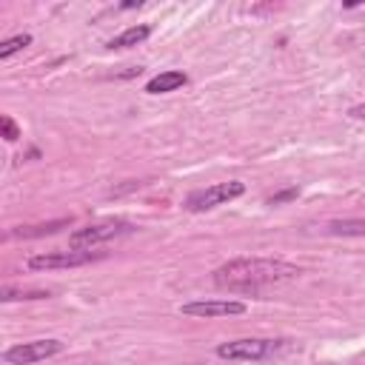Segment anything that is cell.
Wrapping results in <instances>:
<instances>
[{
  "label": "cell",
  "mask_w": 365,
  "mask_h": 365,
  "mask_svg": "<svg viewBox=\"0 0 365 365\" xmlns=\"http://www.w3.org/2000/svg\"><path fill=\"white\" fill-rule=\"evenodd\" d=\"M299 277V265L274 257H237L214 268V285L225 291H259L268 285L291 282Z\"/></svg>",
  "instance_id": "6da1fadb"
},
{
  "label": "cell",
  "mask_w": 365,
  "mask_h": 365,
  "mask_svg": "<svg viewBox=\"0 0 365 365\" xmlns=\"http://www.w3.org/2000/svg\"><path fill=\"white\" fill-rule=\"evenodd\" d=\"M291 351V339H268V336H242L217 345V356L228 362H268Z\"/></svg>",
  "instance_id": "7a4b0ae2"
},
{
  "label": "cell",
  "mask_w": 365,
  "mask_h": 365,
  "mask_svg": "<svg viewBox=\"0 0 365 365\" xmlns=\"http://www.w3.org/2000/svg\"><path fill=\"white\" fill-rule=\"evenodd\" d=\"M134 231L131 222L125 220H103V222H94V225H86V228H77L71 237H68V245L74 251H91L103 242H111V240H120V237H128Z\"/></svg>",
  "instance_id": "3957f363"
},
{
  "label": "cell",
  "mask_w": 365,
  "mask_h": 365,
  "mask_svg": "<svg viewBox=\"0 0 365 365\" xmlns=\"http://www.w3.org/2000/svg\"><path fill=\"white\" fill-rule=\"evenodd\" d=\"M245 194V185L240 180H228V182H217V185H208V188H200V191H191L185 197V208L200 214V211H211L217 205H225L237 197Z\"/></svg>",
  "instance_id": "277c9868"
},
{
  "label": "cell",
  "mask_w": 365,
  "mask_h": 365,
  "mask_svg": "<svg viewBox=\"0 0 365 365\" xmlns=\"http://www.w3.org/2000/svg\"><path fill=\"white\" fill-rule=\"evenodd\" d=\"M60 351H63L60 339H31V342H20V345L6 348L3 351V362H9V365H31V362L57 356Z\"/></svg>",
  "instance_id": "5b68a950"
},
{
  "label": "cell",
  "mask_w": 365,
  "mask_h": 365,
  "mask_svg": "<svg viewBox=\"0 0 365 365\" xmlns=\"http://www.w3.org/2000/svg\"><path fill=\"white\" fill-rule=\"evenodd\" d=\"M103 254L94 251H48V254H34L29 257V268L31 271H57V268H77V265H88L94 259H100Z\"/></svg>",
  "instance_id": "8992f818"
},
{
  "label": "cell",
  "mask_w": 365,
  "mask_h": 365,
  "mask_svg": "<svg viewBox=\"0 0 365 365\" xmlns=\"http://www.w3.org/2000/svg\"><path fill=\"white\" fill-rule=\"evenodd\" d=\"M182 317H200V319H217V317H237L245 314V302L240 299H194L180 305Z\"/></svg>",
  "instance_id": "52a82bcc"
},
{
  "label": "cell",
  "mask_w": 365,
  "mask_h": 365,
  "mask_svg": "<svg viewBox=\"0 0 365 365\" xmlns=\"http://www.w3.org/2000/svg\"><path fill=\"white\" fill-rule=\"evenodd\" d=\"M188 83V74L185 71H177V68H168V71H160L157 77H151L145 83V91L148 94H168V91H177Z\"/></svg>",
  "instance_id": "ba28073f"
},
{
  "label": "cell",
  "mask_w": 365,
  "mask_h": 365,
  "mask_svg": "<svg viewBox=\"0 0 365 365\" xmlns=\"http://www.w3.org/2000/svg\"><path fill=\"white\" fill-rule=\"evenodd\" d=\"M71 225V217H60V220H51V222H37V225H20L14 231H9V237H23V240H34V237H46V234H57L60 228H68Z\"/></svg>",
  "instance_id": "9c48e42d"
},
{
  "label": "cell",
  "mask_w": 365,
  "mask_h": 365,
  "mask_svg": "<svg viewBox=\"0 0 365 365\" xmlns=\"http://www.w3.org/2000/svg\"><path fill=\"white\" fill-rule=\"evenodd\" d=\"M151 37V26L148 23H140V26H128L125 31H120L114 40H108V48H131V46H140Z\"/></svg>",
  "instance_id": "30bf717a"
},
{
  "label": "cell",
  "mask_w": 365,
  "mask_h": 365,
  "mask_svg": "<svg viewBox=\"0 0 365 365\" xmlns=\"http://www.w3.org/2000/svg\"><path fill=\"white\" fill-rule=\"evenodd\" d=\"M328 234H334V237H365V220H334V222H328Z\"/></svg>",
  "instance_id": "8fae6325"
},
{
  "label": "cell",
  "mask_w": 365,
  "mask_h": 365,
  "mask_svg": "<svg viewBox=\"0 0 365 365\" xmlns=\"http://www.w3.org/2000/svg\"><path fill=\"white\" fill-rule=\"evenodd\" d=\"M26 46H31V34H14V37L3 40V43H0V60L14 57V54H17V51H23Z\"/></svg>",
  "instance_id": "7c38bea8"
},
{
  "label": "cell",
  "mask_w": 365,
  "mask_h": 365,
  "mask_svg": "<svg viewBox=\"0 0 365 365\" xmlns=\"http://www.w3.org/2000/svg\"><path fill=\"white\" fill-rule=\"evenodd\" d=\"M48 297V291H14V288H3L0 291V299L3 302H11V299H46Z\"/></svg>",
  "instance_id": "4fadbf2b"
},
{
  "label": "cell",
  "mask_w": 365,
  "mask_h": 365,
  "mask_svg": "<svg viewBox=\"0 0 365 365\" xmlns=\"http://www.w3.org/2000/svg\"><path fill=\"white\" fill-rule=\"evenodd\" d=\"M0 131H3V140H9V143H14L20 134H17V125H14V120L11 117H3L0 120Z\"/></svg>",
  "instance_id": "5bb4252c"
},
{
  "label": "cell",
  "mask_w": 365,
  "mask_h": 365,
  "mask_svg": "<svg viewBox=\"0 0 365 365\" xmlns=\"http://www.w3.org/2000/svg\"><path fill=\"white\" fill-rule=\"evenodd\" d=\"M297 194H299V188H285V191H279V194L268 197V205H279V202H288V200H294Z\"/></svg>",
  "instance_id": "9a60e30c"
},
{
  "label": "cell",
  "mask_w": 365,
  "mask_h": 365,
  "mask_svg": "<svg viewBox=\"0 0 365 365\" xmlns=\"http://www.w3.org/2000/svg\"><path fill=\"white\" fill-rule=\"evenodd\" d=\"M348 117H354V120H365V103H359V106L348 108Z\"/></svg>",
  "instance_id": "2e32d148"
}]
</instances>
